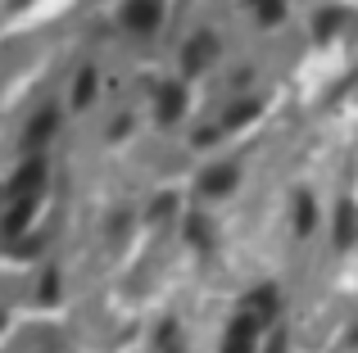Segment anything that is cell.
<instances>
[{"label": "cell", "mask_w": 358, "mask_h": 353, "mask_svg": "<svg viewBox=\"0 0 358 353\" xmlns=\"http://www.w3.org/2000/svg\"><path fill=\"white\" fill-rule=\"evenodd\" d=\"M254 336H259V317H241L236 326H231L227 345H222V353H250L254 349Z\"/></svg>", "instance_id": "6da1fadb"}, {"label": "cell", "mask_w": 358, "mask_h": 353, "mask_svg": "<svg viewBox=\"0 0 358 353\" xmlns=\"http://www.w3.org/2000/svg\"><path fill=\"white\" fill-rule=\"evenodd\" d=\"M354 236H358V213L350 209V204H341V227H336V240H341V245H350Z\"/></svg>", "instance_id": "7a4b0ae2"}, {"label": "cell", "mask_w": 358, "mask_h": 353, "mask_svg": "<svg viewBox=\"0 0 358 353\" xmlns=\"http://www.w3.org/2000/svg\"><path fill=\"white\" fill-rule=\"evenodd\" d=\"M231 181H236V172H231V168H218V172H209V176H204V190H213V195H218V190H227Z\"/></svg>", "instance_id": "3957f363"}, {"label": "cell", "mask_w": 358, "mask_h": 353, "mask_svg": "<svg viewBox=\"0 0 358 353\" xmlns=\"http://www.w3.org/2000/svg\"><path fill=\"white\" fill-rule=\"evenodd\" d=\"M308 227H313V200L299 195V231H308Z\"/></svg>", "instance_id": "277c9868"}]
</instances>
